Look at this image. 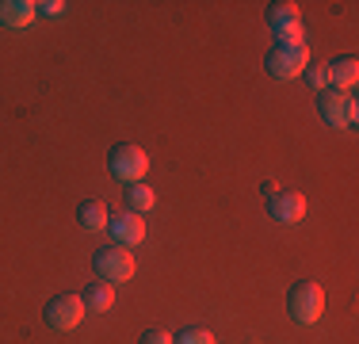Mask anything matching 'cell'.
Listing matches in <instances>:
<instances>
[{"label": "cell", "mask_w": 359, "mask_h": 344, "mask_svg": "<svg viewBox=\"0 0 359 344\" xmlns=\"http://www.w3.org/2000/svg\"><path fill=\"white\" fill-rule=\"evenodd\" d=\"M107 172L123 184H142V176L149 172V153L134 142H118L107 153Z\"/></svg>", "instance_id": "cell-1"}, {"label": "cell", "mask_w": 359, "mask_h": 344, "mask_svg": "<svg viewBox=\"0 0 359 344\" xmlns=\"http://www.w3.org/2000/svg\"><path fill=\"white\" fill-rule=\"evenodd\" d=\"M306 65H310V46H306V42H294V46L276 42V46L268 50V58H264V69H268L271 77H279V81H294V77H302Z\"/></svg>", "instance_id": "cell-2"}, {"label": "cell", "mask_w": 359, "mask_h": 344, "mask_svg": "<svg viewBox=\"0 0 359 344\" xmlns=\"http://www.w3.org/2000/svg\"><path fill=\"white\" fill-rule=\"evenodd\" d=\"M268 27L276 31V39L283 46H294V42H306V31H302V12H298L294 0H271L268 12H264Z\"/></svg>", "instance_id": "cell-3"}, {"label": "cell", "mask_w": 359, "mask_h": 344, "mask_svg": "<svg viewBox=\"0 0 359 344\" xmlns=\"http://www.w3.org/2000/svg\"><path fill=\"white\" fill-rule=\"evenodd\" d=\"M287 314L294 317L298 325H313L325 314V291L318 287V283H310V279L294 283L290 295H287Z\"/></svg>", "instance_id": "cell-4"}, {"label": "cell", "mask_w": 359, "mask_h": 344, "mask_svg": "<svg viewBox=\"0 0 359 344\" xmlns=\"http://www.w3.org/2000/svg\"><path fill=\"white\" fill-rule=\"evenodd\" d=\"M318 111H321V119L332 126V131H352L355 119H359L355 96H348V92H340V88L318 92Z\"/></svg>", "instance_id": "cell-5"}, {"label": "cell", "mask_w": 359, "mask_h": 344, "mask_svg": "<svg viewBox=\"0 0 359 344\" xmlns=\"http://www.w3.org/2000/svg\"><path fill=\"white\" fill-rule=\"evenodd\" d=\"M84 303H81V295H54L46 303V310H42V317H46V325L54 333H69V329H76V325L84 322Z\"/></svg>", "instance_id": "cell-6"}, {"label": "cell", "mask_w": 359, "mask_h": 344, "mask_svg": "<svg viewBox=\"0 0 359 344\" xmlns=\"http://www.w3.org/2000/svg\"><path fill=\"white\" fill-rule=\"evenodd\" d=\"M96 275L104 283H126L134 275V253H126L123 245H104L96 249Z\"/></svg>", "instance_id": "cell-7"}, {"label": "cell", "mask_w": 359, "mask_h": 344, "mask_svg": "<svg viewBox=\"0 0 359 344\" xmlns=\"http://www.w3.org/2000/svg\"><path fill=\"white\" fill-rule=\"evenodd\" d=\"M107 234H111V245H123V249L142 245L145 241V222H142V214H134V211L107 214Z\"/></svg>", "instance_id": "cell-8"}, {"label": "cell", "mask_w": 359, "mask_h": 344, "mask_svg": "<svg viewBox=\"0 0 359 344\" xmlns=\"http://www.w3.org/2000/svg\"><path fill=\"white\" fill-rule=\"evenodd\" d=\"M268 214L283 226H294V222L306 218V199L298 192H271L268 195Z\"/></svg>", "instance_id": "cell-9"}, {"label": "cell", "mask_w": 359, "mask_h": 344, "mask_svg": "<svg viewBox=\"0 0 359 344\" xmlns=\"http://www.w3.org/2000/svg\"><path fill=\"white\" fill-rule=\"evenodd\" d=\"M325 69H329V88L348 92V88H352V84L359 81V58H355V54L337 58V62H329Z\"/></svg>", "instance_id": "cell-10"}, {"label": "cell", "mask_w": 359, "mask_h": 344, "mask_svg": "<svg viewBox=\"0 0 359 344\" xmlns=\"http://www.w3.org/2000/svg\"><path fill=\"white\" fill-rule=\"evenodd\" d=\"M35 15V0H0V27H27Z\"/></svg>", "instance_id": "cell-11"}, {"label": "cell", "mask_w": 359, "mask_h": 344, "mask_svg": "<svg viewBox=\"0 0 359 344\" xmlns=\"http://www.w3.org/2000/svg\"><path fill=\"white\" fill-rule=\"evenodd\" d=\"M76 226L88 230V234L107 230V206L100 199H81V206H76Z\"/></svg>", "instance_id": "cell-12"}, {"label": "cell", "mask_w": 359, "mask_h": 344, "mask_svg": "<svg viewBox=\"0 0 359 344\" xmlns=\"http://www.w3.org/2000/svg\"><path fill=\"white\" fill-rule=\"evenodd\" d=\"M81 303H84V310H92V314H104V310H111L115 306V287L111 283H88V287L81 291Z\"/></svg>", "instance_id": "cell-13"}, {"label": "cell", "mask_w": 359, "mask_h": 344, "mask_svg": "<svg viewBox=\"0 0 359 344\" xmlns=\"http://www.w3.org/2000/svg\"><path fill=\"white\" fill-rule=\"evenodd\" d=\"M153 203H157V192H153L149 184H130L126 187V211L145 214V211H153Z\"/></svg>", "instance_id": "cell-14"}, {"label": "cell", "mask_w": 359, "mask_h": 344, "mask_svg": "<svg viewBox=\"0 0 359 344\" xmlns=\"http://www.w3.org/2000/svg\"><path fill=\"white\" fill-rule=\"evenodd\" d=\"M306 84H310V88L313 92H325V88H329V69H325V65H318V62H310V65H306Z\"/></svg>", "instance_id": "cell-15"}, {"label": "cell", "mask_w": 359, "mask_h": 344, "mask_svg": "<svg viewBox=\"0 0 359 344\" xmlns=\"http://www.w3.org/2000/svg\"><path fill=\"white\" fill-rule=\"evenodd\" d=\"M172 344H215L207 329H184L180 337H172Z\"/></svg>", "instance_id": "cell-16"}, {"label": "cell", "mask_w": 359, "mask_h": 344, "mask_svg": "<svg viewBox=\"0 0 359 344\" xmlns=\"http://www.w3.org/2000/svg\"><path fill=\"white\" fill-rule=\"evenodd\" d=\"M138 344H172V333H165V329H145Z\"/></svg>", "instance_id": "cell-17"}, {"label": "cell", "mask_w": 359, "mask_h": 344, "mask_svg": "<svg viewBox=\"0 0 359 344\" xmlns=\"http://www.w3.org/2000/svg\"><path fill=\"white\" fill-rule=\"evenodd\" d=\"M35 12L39 15H62L65 4H62V0H35Z\"/></svg>", "instance_id": "cell-18"}]
</instances>
